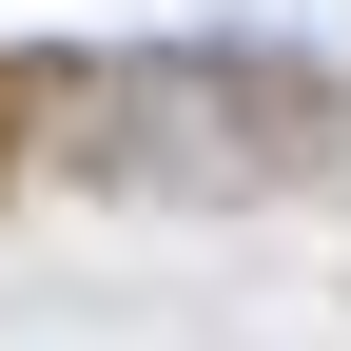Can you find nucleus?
<instances>
[{"label": "nucleus", "instance_id": "f257e3e1", "mask_svg": "<svg viewBox=\"0 0 351 351\" xmlns=\"http://www.w3.org/2000/svg\"><path fill=\"white\" fill-rule=\"evenodd\" d=\"M20 117H39V78H0V176H20Z\"/></svg>", "mask_w": 351, "mask_h": 351}]
</instances>
